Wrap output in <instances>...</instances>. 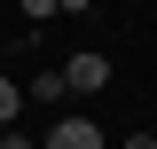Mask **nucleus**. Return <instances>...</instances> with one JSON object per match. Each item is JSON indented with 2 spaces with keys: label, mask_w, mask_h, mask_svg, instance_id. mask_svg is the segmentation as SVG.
<instances>
[{
  "label": "nucleus",
  "mask_w": 157,
  "mask_h": 149,
  "mask_svg": "<svg viewBox=\"0 0 157 149\" xmlns=\"http://www.w3.org/2000/svg\"><path fill=\"white\" fill-rule=\"evenodd\" d=\"M16 110H24V86H16V78H8V71H0V133L16 126Z\"/></svg>",
  "instance_id": "obj_3"
},
{
  "label": "nucleus",
  "mask_w": 157,
  "mask_h": 149,
  "mask_svg": "<svg viewBox=\"0 0 157 149\" xmlns=\"http://www.w3.org/2000/svg\"><path fill=\"white\" fill-rule=\"evenodd\" d=\"M63 86L102 94V86H110V55H94V47H86V55H71V63H63Z\"/></svg>",
  "instance_id": "obj_1"
},
{
  "label": "nucleus",
  "mask_w": 157,
  "mask_h": 149,
  "mask_svg": "<svg viewBox=\"0 0 157 149\" xmlns=\"http://www.w3.org/2000/svg\"><path fill=\"white\" fill-rule=\"evenodd\" d=\"M39 149H110V141H102L94 118H55V133H47Z\"/></svg>",
  "instance_id": "obj_2"
},
{
  "label": "nucleus",
  "mask_w": 157,
  "mask_h": 149,
  "mask_svg": "<svg viewBox=\"0 0 157 149\" xmlns=\"http://www.w3.org/2000/svg\"><path fill=\"white\" fill-rule=\"evenodd\" d=\"M24 94H32V102H63V94H71V86H63V71H39V78H32V86H24Z\"/></svg>",
  "instance_id": "obj_4"
},
{
  "label": "nucleus",
  "mask_w": 157,
  "mask_h": 149,
  "mask_svg": "<svg viewBox=\"0 0 157 149\" xmlns=\"http://www.w3.org/2000/svg\"><path fill=\"white\" fill-rule=\"evenodd\" d=\"M118 149H157V133H126V141H118Z\"/></svg>",
  "instance_id": "obj_6"
},
{
  "label": "nucleus",
  "mask_w": 157,
  "mask_h": 149,
  "mask_svg": "<svg viewBox=\"0 0 157 149\" xmlns=\"http://www.w3.org/2000/svg\"><path fill=\"white\" fill-rule=\"evenodd\" d=\"M0 149H39V141H32L24 126H8V133H0Z\"/></svg>",
  "instance_id": "obj_5"
}]
</instances>
